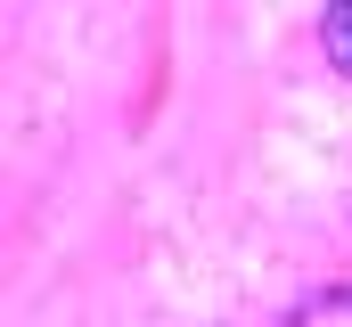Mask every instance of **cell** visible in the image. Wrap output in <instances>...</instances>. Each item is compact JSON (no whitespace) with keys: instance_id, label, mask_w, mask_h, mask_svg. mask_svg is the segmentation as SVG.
<instances>
[{"instance_id":"cell-1","label":"cell","mask_w":352,"mask_h":327,"mask_svg":"<svg viewBox=\"0 0 352 327\" xmlns=\"http://www.w3.org/2000/svg\"><path fill=\"white\" fill-rule=\"evenodd\" d=\"M287 327H352V286H336V295H311V303H303Z\"/></svg>"},{"instance_id":"cell-2","label":"cell","mask_w":352,"mask_h":327,"mask_svg":"<svg viewBox=\"0 0 352 327\" xmlns=\"http://www.w3.org/2000/svg\"><path fill=\"white\" fill-rule=\"evenodd\" d=\"M320 33H328V58L352 74V0H344V8H328V25H320Z\"/></svg>"}]
</instances>
